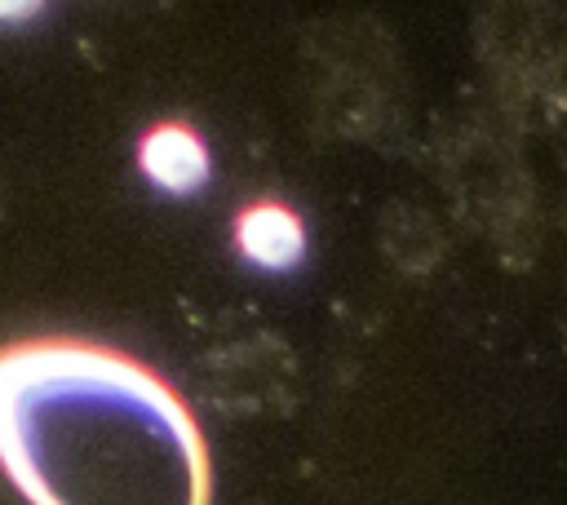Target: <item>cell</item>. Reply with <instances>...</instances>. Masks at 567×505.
I'll use <instances>...</instances> for the list:
<instances>
[{
  "label": "cell",
  "instance_id": "cell-1",
  "mask_svg": "<svg viewBox=\"0 0 567 505\" xmlns=\"http://www.w3.org/2000/svg\"><path fill=\"white\" fill-rule=\"evenodd\" d=\"M0 470L31 505H213L186 399L142 359L80 337L0 346Z\"/></svg>",
  "mask_w": 567,
  "mask_h": 505
},
{
  "label": "cell",
  "instance_id": "cell-2",
  "mask_svg": "<svg viewBox=\"0 0 567 505\" xmlns=\"http://www.w3.org/2000/svg\"><path fill=\"white\" fill-rule=\"evenodd\" d=\"M137 159H142V173L164 186V190H199L204 177H208V151L204 142L195 137V128L186 124H155L142 146H137Z\"/></svg>",
  "mask_w": 567,
  "mask_h": 505
},
{
  "label": "cell",
  "instance_id": "cell-3",
  "mask_svg": "<svg viewBox=\"0 0 567 505\" xmlns=\"http://www.w3.org/2000/svg\"><path fill=\"white\" fill-rule=\"evenodd\" d=\"M235 239H239V252L261 270H288V266H297V257L306 248V230H301L297 213L284 204H270V199L239 213Z\"/></svg>",
  "mask_w": 567,
  "mask_h": 505
},
{
  "label": "cell",
  "instance_id": "cell-4",
  "mask_svg": "<svg viewBox=\"0 0 567 505\" xmlns=\"http://www.w3.org/2000/svg\"><path fill=\"white\" fill-rule=\"evenodd\" d=\"M44 0H0V22H27L40 13Z\"/></svg>",
  "mask_w": 567,
  "mask_h": 505
}]
</instances>
